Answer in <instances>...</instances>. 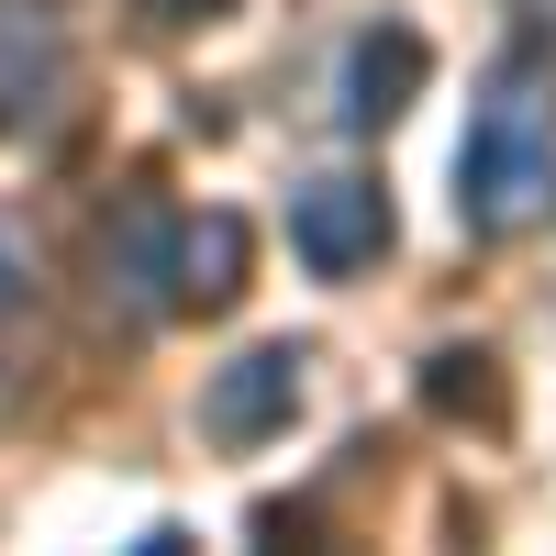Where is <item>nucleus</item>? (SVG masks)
Wrapping results in <instances>:
<instances>
[{
    "label": "nucleus",
    "mask_w": 556,
    "mask_h": 556,
    "mask_svg": "<svg viewBox=\"0 0 556 556\" xmlns=\"http://www.w3.org/2000/svg\"><path fill=\"white\" fill-rule=\"evenodd\" d=\"M545 201H556V89L545 67H501L490 101L468 112V146H456V223L523 235Z\"/></svg>",
    "instance_id": "nucleus-1"
},
{
    "label": "nucleus",
    "mask_w": 556,
    "mask_h": 556,
    "mask_svg": "<svg viewBox=\"0 0 556 556\" xmlns=\"http://www.w3.org/2000/svg\"><path fill=\"white\" fill-rule=\"evenodd\" d=\"M390 190L379 178H312V190L290 201V245L312 278H356V267H379L390 256Z\"/></svg>",
    "instance_id": "nucleus-2"
},
{
    "label": "nucleus",
    "mask_w": 556,
    "mask_h": 556,
    "mask_svg": "<svg viewBox=\"0 0 556 556\" xmlns=\"http://www.w3.org/2000/svg\"><path fill=\"white\" fill-rule=\"evenodd\" d=\"M301 367H312L301 345H245V356H223L212 390H201V434H212V445H267V434H290Z\"/></svg>",
    "instance_id": "nucleus-3"
},
{
    "label": "nucleus",
    "mask_w": 556,
    "mask_h": 556,
    "mask_svg": "<svg viewBox=\"0 0 556 556\" xmlns=\"http://www.w3.org/2000/svg\"><path fill=\"white\" fill-rule=\"evenodd\" d=\"M424 78H434V45L412 34V23H367L356 45H345V123L356 134H379V123H401L412 101H424Z\"/></svg>",
    "instance_id": "nucleus-4"
},
{
    "label": "nucleus",
    "mask_w": 556,
    "mask_h": 556,
    "mask_svg": "<svg viewBox=\"0 0 556 556\" xmlns=\"http://www.w3.org/2000/svg\"><path fill=\"white\" fill-rule=\"evenodd\" d=\"M101 290H123L134 323L178 312V212L167 201H123V223L101 235Z\"/></svg>",
    "instance_id": "nucleus-5"
},
{
    "label": "nucleus",
    "mask_w": 556,
    "mask_h": 556,
    "mask_svg": "<svg viewBox=\"0 0 556 556\" xmlns=\"http://www.w3.org/2000/svg\"><path fill=\"white\" fill-rule=\"evenodd\" d=\"M245 267H256L245 212H201V223H178V312H235V301H245Z\"/></svg>",
    "instance_id": "nucleus-6"
},
{
    "label": "nucleus",
    "mask_w": 556,
    "mask_h": 556,
    "mask_svg": "<svg viewBox=\"0 0 556 556\" xmlns=\"http://www.w3.org/2000/svg\"><path fill=\"white\" fill-rule=\"evenodd\" d=\"M424 412L501 434V412H513V390H501V356H490V345H434V356H424Z\"/></svg>",
    "instance_id": "nucleus-7"
},
{
    "label": "nucleus",
    "mask_w": 556,
    "mask_h": 556,
    "mask_svg": "<svg viewBox=\"0 0 556 556\" xmlns=\"http://www.w3.org/2000/svg\"><path fill=\"white\" fill-rule=\"evenodd\" d=\"M56 89H67V45L45 34V12L0 0V112H45Z\"/></svg>",
    "instance_id": "nucleus-8"
},
{
    "label": "nucleus",
    "mask_w": 556,
    "mask_h": 556,
    "mask_svg": "<svg viewBox=\"0 0 556 556\" xmlns=\"http://www.w3.org/2000/svg\"><path fill=\"white\" fill-rule=\"evenodd\" d=\"M134 12H146L156 34H201V23H223V12H235V0H134Z\"/></svg>",
    "instance_id": "nucleus-9"
},
{
    "label": "nucleus",
    "mask_w": 556,
    "mask_h": 556,
    "mask_svg": "<svg viewBox=\"0 0 556 556\" xmlns=\"http://www.w3.org/2000/svg\"><path fill=\"white\" fill-rule=\"evenodd\" d=\"M23 301H34V245L0 223V312H23Z\"/></svg>",
    "instance_id": "nucleus-10"
}]
</instances>
